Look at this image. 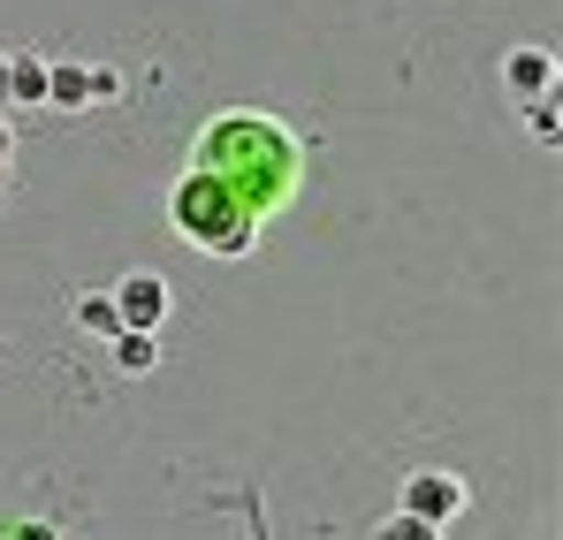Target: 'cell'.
Wrapping results in <instances>:
<instances>
[{"label": "cell", "instance_id": "cell-2", "mask_svg": "<svg viewBox=\"0 0 563 540\" xmlns=\"http://www.w3.org/2000/svg\"><path fill=\"white\" fill-rule=\"evenodd\" d=\"M457 510H465V487H457V480H442V472H411V480H404V518L450 526Z\"/></svg>", "mask_w": 563, "mask_h": 540}, {"label": "cell", "instance_id": "cell-8", "mask_svg": "<svg viewBox=\"0 0 563 540\" xmlns=\"http://www.w3.org/2000/svg\"><path fill=\"white\" fill-rule=\"evenodd\" d=\"M0 85H8V54H0Z\"/></svg>", "mask_w": 563, "mask_h": 540}, {"label": "cell", "instance_id": "cell-3", "mask_svg": "<svg viewBox=\"0 0 563 540\" xmlns=\"http://www.w3.org/2000/svg\"><path fill=\"white\" fill-rule=\"evenodd\" d=\"M114 312H122V328H161L168 282H161V274H122V282H114Z\"/></svg>", "mask_w": 563, "mask_h": 540}, {"label": "cell", "instance_id": "cell-6", "mask_svg": "<svg viewBox=\"0 0 563 540\" xmlns=\"http://www.w3.org/2000/svg\"><path fill=\"white\" fill-rule=\"evenodd\" d=\"M8 77H15V99H46V69L38 62H8Z\"/></svg>", "mask_w": 563, "mask_h": 540}, {"label": "cell", "instance_id": "cell-5", "mask_svg": "<svg viewBox=\"0 0 563 540\" xmlns=\"http://www.w3.org/2000/svg\"><path fill=\"white\" fill-rule=\"evenodd\" d=\"M510 85H526V91H541L549 85V54H510V69H503Z\"/></svg>", "mask_w": 563, "mask_h": 540}, {"label": "cell", "instance_id": "cell-7", "mask_svg": "<svg viewBox=\"0 0 563 540\" xmlns=\"http://www.w3.org/2000/svg\"><path fill=\"white\" fill-rule=\"evenodd\" d=\"M85 328H99V335H114V328H122V312H114V297H92V305H85Z\"/></svg>", "mask_w": 563, "mask_h": 540}, {"label": "cell", "instance_id": "cell-4", "mask_svg": "<svg viewBox=\"0 0 563 540\" xmlns=\"http://www.w3.org/2000/svg\"><path fill=\"white\" fill-rule=\"evenodd\" d=\"M114 365H122V373H153V365H161L153 328H114Z\"/></svg>", "mask_w": 563, "mask_h": 540}, {"label": "cell", "instance_id": "cell-9", "mask_svg": "<svg viewBox=\"0 0 563 540\" xmlns=\"http://www.w3.org/2000/svg\"><path fill=\"white\" fill-rule=\"evenodd\" d=\"M0 161H8V137H0Z\"/></svg>", "mask_w": 563, "mask_h": 540}, {"label": "cell", "instance_id": "cell-1", "mask_svg": "<svg viewBox=\"0 0 563 540\" xmlns=\"http://www.w3.org/2000/svg\"><path fill=\"white\" fill-rule=\"evenodd\" d=\"M176 229H184L190 244H213V252H252V213L236 206V190H229V176L221 168H190L184 183H176Z\"/></svg>", "mask_w": 563, "mask_h": 540}]
</instances>
